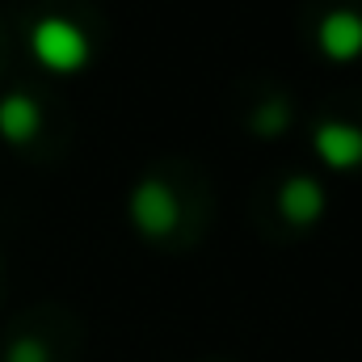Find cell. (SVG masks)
Returning <instances> with one entry per match:
<instances>
[{
    "label": "cell",
    "instance_id": "obj_1",
    "mask_svg": "<svg viewBox=\"0 0 362 362\" xmlns=\"http://www.w3.org/2000/svg\"><path fill=\"white\" fill-rule=\"evenodd\" d=\"M30 47H34L38 64L51 68V72H76V68L89 59V38H85V30H76V25L64 21V17L38 21L34 34H30Z\"/></svg>",
    "mask_w": 362,
    "mask_h": 362
},
{
    "label": "cell",
    "instance_id": "obj_4",
    "mask_svg": "<svg viewBox=\"0 0 362 362\" xmlns=\"http://www.w3.org/2000/svg\"><path fill=\"white\" fill-rule=\"evenodd\" d=\"M325 185L316 177H291L282 185V194H278V206H282V215H286V223H295V228H308V223H316L320 215H325Z\"/></svg>",
    "mask_w": 362,
    "mask_h": 362
},
{
    "label": "cell",
    "instance_id": "obj_2",
    "mask_svg": "<svg viewBox=\"0 0 362 362\" xmlns=\"http://www.w3.org/2000/svg\"><path fill=\"white\" fill-rule=\"evenodd\" d=\"M131 223L144 236H169L177 228V198L165 181H139L131 194Z\"/></svg>",
    "mask_w": 362,
    "mask_h": 362
},
{
    "label": "cell",
    "instance_id": "obj_5",
    "mask_svg": "<svg viewBox=\"0 0 362 362\" xmlns=\"http://www.w3.org/2000/svg\"><path fill=\"white\" fill-rule=\"evenodd\" d=\"M316 156L333 169H354L362 165V127L350 122H325L316 127Z\"/></svg>",
    "mask_w": 362,
    "mask_h": 362
},
{
    "label": "cell",
    "instance_id": "obj_6",
    "mask_svg": "<svg viewBox=\"0 0 362 362\" xmlns=\"http://www.w3.org/2000/svg\"><path fill=\"white\" fill-rule=\"evenodd\" d=\"M38 105H34V97H25V93H8V97H0V135L4 139H13V144H25V139H34L38 135Z\"/></svg>",
    "mask_w": 362,
    "mask_h": 362
},
{
    "label": "cell",
    "instance_id": "obj_7",
    "mask_svg": "<svg viewBox=\"0 0 362 362\" xmlns=\"http://www.w3.org/2000/svg\"><path fill=\"white\" fill-rule=\"evenodd\" d=\"M286 122H291V105L282 97H270L257 114H249V127L257 135H278V131H286Z\"/></svg>",
    "mask_w": 362,
    "mask_h": 362
},
{
    "label": "cell",
    "instance_id": "obj_3",
    "mask_svg": "<svg viewBox=\"0 0 362 362\" xmlns=\"http://www.w3.org/2000/svg\"><path fill=\"white\" fill-rule=\"evenodd\" d=\"M316 38H320V51H325L329 59L350 64V59L362 55V17L350 13V8H337V13H329V17L320 21Z\"/></svg>",
    "mask_w": 362,
    "mask_h": 362
},
{
    "label": "cell",
    "instance_id": "obj_8",
    "mask_svg": "<svg viewBox=\"0 0 362 362\" xmlns=\"http://www.w3.org/2000/svg\"><path fill=\"white\" fill-rule=\"evenodd\" d=\"M4 362H51V358H47V346H42V341H34V337H17V341H8Z\"/></svg>",
    "mask_w": 362,
    "mask_h": 362
}]
</instances>
